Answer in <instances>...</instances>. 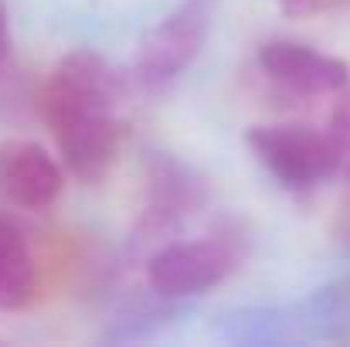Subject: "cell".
I'll return each mask as SVG.
<instances>
[{"mask_svg": "<svg viewBox=\"0 0 350 347\" xmlns=\"http://www.w3.org/2000/svg\"><path fill=\"white\" fill-rule=\"evenodd\" d=\"M245 143L258 157V164L293 191L313 188L347 164L337 140L310 126H252L245 133Z\"/></svg>", "mask_w": 350, "mask_h": 347, "instance_id": "obj_1", "label": "cell"}, {"mask_svg": "<svg viewBox=\"0 0 350 347\" xmlns=\"http://www.w3.org/2000/svg\"><path fill=\"white\" fill-rule=\"evenodd\" d=\"M218 0H180L153 31L143 34L133 72L143 89L170 86L204 48L215 24Z\"/></svg>", "mask_w": 350, "mask_h": 347, "instance_id": "obj_2", "label": "cell"}, {"mask_svg": "<svg viewBox=\"0 0 350 347\" xmlns=\"http://www.w3.org/2000/svg\"><path fill=\"white\" fill-rule=\"evenodd\" d=\"M238 255L228 242H170L146 259V283L160 296H194L218 286L234 269Z\"/></svg>", "mask_w": 350, "mask_h": 347, "instance_id": "obj_3", "label": "cell"}, {"mask_svg": "<svg viewBox=\"0 0 350 347\" xmlns=\"http://www.w3.org/2000/svg\"><path fill=\"white\" fill-rule=\"evenodd\" d=\"M116 99V68L99 51L79 48L55 65L41 96V110H44V119L55 113H113Z\"/></svg>", "mask_w": 350, "mask_h": 347, "instance_id": "obj_4", "label": "cell"}, {"mask_svg": "<svg viewBox=\"0 0 350 347\" xmlns=\"http://www.w3.org/2000/svg\"><path fill=\"white\" fill-rule=\"evenodd\" d=\"M65 167L82 181L96 184L109 174L119 153V123L113 113H55L48 116Z\"/></svg>", "mask_w": 350, "mask_h": 347, "instance_id": "obj_5", "label": "cell"}, {"mask_svg": "<svg viewBox=\"0 0 350 347\" xmlns=\"http://www.w3.org/2000/svg\"><path fill=\"white\" fill-rule=\"evenodd\" d=\"M258 68L299 96H330L350 86V65L344 58L323 55L299 41H265L258 48Z\"/></svg>", "mask_w": 350, "mask_h": 347, "instance_id": "obj_6", "label": "cell"}, {"mask_svg": "<svg viewBox=\"0 0 350 347\" xmlns=\"http://www.w3.org/2000/svg\"><path fill=\"white\" fill-rule=\"evenodd\" d=\"M62 191V167L31 140L0 143V198L14 208H48Z\"/></svg>", "mask_w": 350, "mask_h": 347, "instance_id": "obj_7", "label": "cell"}, {"mask_svg": "<svg viewBox=\"0 0 350 347\" xmlns=\"http://www.w3.org/2000/svg\"><path fill=\"white\" fill-rule=\"evenodd\" d=\"M194 174L184 170L174 160H153L150 167V205L143 211V229L146 231H167L174 229L187 208L198 201Z\"/></svg>", "mask_w": 350, "mask_h": 347, "instance_id": "obj_8", "label": "cell"}, {"mask_svg": "<svg viewBox=\"0 0 350 347\" xmlns=\"http://www.w3.org/2000/svg\"><path fill=\"white\" fill-rule=\"evenodd\" d=\"M38 293V269L24 231L0 215V313L24 310Z\"/></svg>", "mask_w": 350, "mask_h": 347, "instance_id": "obj_9", "label": "cell"}, {"mask_svg": "<svg viewBox=\"0 0 350 347\" xmlns=\"http://www.w3.org/2000/svg\"><path fill=\"white\" fill-rule=\"evenodd\" d=\"M327 133H330V136L337 140V146L344 150V160H350V89H344L340 99L334 103Z\"/></svg>", "mask_w": 350, "mask_h": 347, "instance_id": "obj_10", "label": "cell"}, {"mask_svg": "<svg viewBox=\"0 0 350 347\" xmlns=\"http://www.w3.org/2000/svg\"><path fill=\"white\" fill-rule=\"evenodd\" d=\"M279 3V10L289 17V21H299V17H310V14H317L327 0H275Z\"/></svg>", "mask_w": 350, "mask_h": 347, "instance_id": "obj_11", "label": "cell"}, {"mask_svg": "<svg viewBox=\"0 0 350 347\" xmlns=\"http://www.w3.org/2000/svg\"><path fill=\"white\" fill-rule=\"evenodd\" d=\"M10 55V24H7V7L0 0V62Z\"/></svg>", "mask_w": 350, "mask_h": 347, "instance_id": "obj_12", "label": "cell"}]
</instances>
